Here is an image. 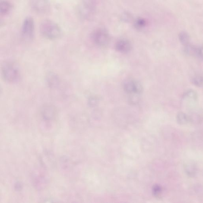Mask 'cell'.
<instances>
[{
	"label": "cell",
	"mask_w": 203,
	"mask_h": 203,
	"mask_svg": "<svg viewBox=\"0 0 203 203\" xmlns=\"http://www.w3.org/2000/svg\"><path fill=\"white\" fill-rule=\"evenodd\" d=\"M1 74L3 79L9 84L18 82L21 78V71L17 64L12 61L3 62L1 65Z\"/></svg>",
	"instance_id": "6da1fadb"
},
{
	"label": "cell",
	"mask_w": 203,
	"mask_h": 203,
	"mask_svg": "<svg viewBox=\"0 0 203 203\" xmlns=\"http://www.w3.org/2000/svg\"><path fill=\"white\" fill-rule=\"evenodd\" d=\"M40 31L44 37L51 40L58 39L61 35L59 26L50 20H45L41 23Z\"/></svg>",
	"instance_id": "7a4b0ae2"
},
{
	"label": "cell",
	"mask_w": 203,
	"mask_h": 203,
	"mask_svg": "<svg viewBox=\"0 0 203 203\" xmlns=\"http://www.w3.org/2000/svg\"><path fill=\"white\" fill-rule=\"evenodd\" d=\"M93 41L98 46H104L109 44L110 37L109 33L104 29H98L92 35Z\"/></svg>",
	"instance_id": "3957f363"
},
{
	"label": "cell",
	"mask_w": 203,
	"mask_h": 203,
	"mask_svg": "<svg viewBox=\"0 0 203 203\" xmlns=\"http://www.w3.org/2000/svg\"><path fill=\"white\" fill-rule=\"evenodd\" d=\"M34 21L31 17H28L24 20L22 28V34L23 38L26 41L33 39L34 35Z\"/></svg>",
	"instance_id": "277c9868"
},
{
	"label": "cell",
	"mask_w": 203,
	"mask_h": 203,
	"mask_svg": "<svg viewBox=\"0 0 203 203\" xmlns=\"http://www.w3.org/2000/svg\"><path fill=\"white\" fill-rule=\"evenodd\" d=\"M124 90L128 94H139L142 93L143 87L141 83L134 80H128L124 82Z\"/></svg>",
	"instance_id": "5b68a950"
},
{
	"label": "cell",
	"mask_w": 203,
	"mask_h": 203,
	"mask_svg": "<svg viewBox=\"0 0 203 203\" xmlns=\"http://www.w3.org/2000/svg\"><path fill=\"white\" fill-rule=\"evenodd\" d=\"M31 4L33 9L39 13L47 12L50 8L49 2L48 0H31Z\"/></svg>",
	"instance_id": "8992f818"
},
{
	"label": "cell",
	"mask_w": 203,
	"mask_h": 203,
	"mask_svg": "<svg viewBox=\"0 0 203 203\" xmlns=\"http://www.w3.org/2000/svg\"><path fill=\"white\" fill-rule=\"evenodd\" d=\"M115 49L118 52L125 53L131 50L132 49V45L130 42L127 39H121L116 43Z\"/></svg>",
	"instance_id": "52a82bcc"
},
{
	"label": "cell",
	"mask_w": 203,
	"mask_h": 203,
	"mask_svg": "<svg viewBox=\"0 0 203 203\" xmlns=\"http://www.w3.org/2000/svg\"><path fill=\"white\" fill-rule=\"evenodd\" d=\"M184 51L187 55L191 56H195L202 58V48L201 47H196L189 44L185 46Z\"/></svg>",
	"instance_id": "ba28073f"
},
{
	"label": "cell",
	"mask_w": 203,
	"mask_h": 203,
	"mask_svg": "<svg viewBox=\"0 0 203 203\" xmlns=\"http://www.w3.org/2000/svg\"><path fill=\"white\" fill-rule=\"evenodd\" d=\"M55 108L49 105L43 106L41 109V114L44 119L50 120L53 118L55 114Z\"/></svg>",
	"instance_id": "9c48e42d"
},
{
	"label": "cell",
	"mask_w": 203,
	"mask_h": 203,
	"mask_svg": "<svg viewBox=\"0 0 203 203\" xmlns=\"http://www.w3.org/2000/svg\"><path fill=\"white\" fill-rule=\"evenodd\" d=\"M12 6L8 1L2 0L0 1V14L6 15L11 12Z\"/></svg>",
	"instance_id": "30bf717a"
},
{
	"label": "cell",
	"mask_w": 203,
	"mask_h": 203,
	"mask_svg": "<svg viewBox=\"0 0 203 203\" xmlns=\"http://www.w3.org/2000/svg\"><path fill=\"white\" fill-rule=\"evenodd\" d=\"M177 122L181 125L187 123L190 121V118L187 115L183 112H180L176 116Z\"/></svg>",
	"instance_id": "8fae6325"
},
{
	"label": "cell",
	"mask_w": 203,
	"mask_h": 203,
	"mask_svg": "<svg viewBox=\"0 0 203 203\" xmlns=\"http://www.w3.org/2000/svg\"><path fill=\"white\" fill-rule=\"evenodd\" d=\"M46 80L49 85L51 87H54L58 85V77L53 74H48Z\"/></svg>",
	"instance_id": "7c38bea8"
},
{
	"label": "cell",
	"mask_w": 203,
	"mask_h": 203,
	"mask_svg": "<svg viewBox=\"0 0 203 203\" xmlns=\"http://www.w3.org/2000/svg\"><path fill=\"white\" fill-rule=\"evenodd\" d=\"M179 40L182 45L186 46V45L189 44V36L186 32H181L179 34Z\"/></svg>",
	"instance_id": "4fadbf2b"
},
{
	"label": "cell",
	"mask_w": 203,
	"mask_h": 203,
	"mask_svg": "<svg viewBox=\"0 0 203 203\" xmlns=\"http://www.w3.org/2000/svg\"><path fill=\"white\" fill-rule=\"evenodd\" d=\"M147 21L145 19L143 18L137 19L135 22V25L136 27L138 29L144 28L147 25Z\"/></svg>",
	"instance_id": "5bb4252c"
},
{
	"label": "cell",
	"mask_w": 203,
	"mask_h": 203,
	"mask_svg": "<svg viewBox=\"0 0 203 203\" xmlns=\"http://www.w3.org/2000/svg\"><path fill=\"white\" fill-rule=\"evenodd\" d=\"M184 97L196 100L198 96H197V93H196V92L193 90H189L184 94Z\"/></svg>",
	"instance_id": "9a60e30c"
},
{
	"label": "cell",
	"mask_w": 203,
	"mask_h": 203,
	"mask_svg": "<svg viewBox=\"0 0 203 203\" xmlns=\"http://www.w3.org/2000/svg\"><path fill=\"white\" fill-rule=\"evenodd\" d=\"M193 84L198 87H201L203 84L202 77L201 76H196L192 80Z\"/></svg>",
	"instance_id": "2e32d148"
},
{
	"label": "cell",
	"mask_w": 203,
	"mask_h": 203,
	"mask_svg": "<svg viewBox=\"0 0 203 203\" xmlns=\"http://www.w3.org/2000/svg\"><path fill=\"white\" fill-rule=\"evenodd\" d=\"M162 189L161 187L158 185H154L153 188V193L155 196L158 197L161 194Z\"/></svg>",
	"instance_id": "e0dca14e"
},
{
	"label": "cell",
	"mask_w": 203,
	"mask_h": 203,
	"mask_svg": "<svg viewBox=\"0 0 203 203\" xmlns=\"http://www.w3.org/2000/svg\"><path fill=\"white\" fill-rule=\"evenodd\" d=\"M2 93V88L1 87V85H0V95L1 94V93Z\"/></svg>",
	"instance_id": "ac0fdd59"
},
{
	"label": "cell",
	"mask_w": 203,
	"mask_h": 203,
	"mask_svg": "<svg viewBox=\"0 0 203 203\" xmlns=\"http://www.w3.org/2000/svg\"><path fill=\"white\" fill-rule=\"evenodd\" d=\"M2 22L1 20H0V26H2Z\"/></svg>",
	"instance_id": "d6986e66"
}]
</instances>
